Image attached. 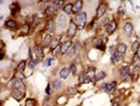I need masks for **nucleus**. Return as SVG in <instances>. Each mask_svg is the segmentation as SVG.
<instances>
[{"label":"nucleus","mask_w":140,"mask_h":106,"mask_svg":"<svg viewBox=\"0 0 140 106\" xmlns=\"http://www.w3.org/2000/svg\"><path fill=\"white\" fill-rule=\"evenodd\" d=\"M86 13L84 12V13H80L78 14L77 16L75 18V23L76 26L78 27L79 29H83L84 26H86Z\"/></svg>","instance_id":"obj_1"},{"label":"nucleus","mask_w":140,"mask_h":106,"mask_svg":"<svg viewBox=\"0 0 140 106\" xmlns=\"http://www.w3.org/2000/svg\"><path fill=\"white\" fill-rule=\"evenodd\" d=\"M66 23H68V17L66 15H59L58 19H57V26H58L59 29H64L66 27Z\"/></svg>","instance_id":"obj_2"},{"label":"nucleus","mask_w":140,"mask_h":106,"mask_svg":"<svg viewBox=\"0 0 140 106\" xmlns=\"http://www.w3.org/2000/svg\"><path fill=\"white\" fill-rule=\"evenodd\" d=\"M14 87H15V90H18V91H21L22 93H24V91H25V86H24L23 82L21 81L20 78H17V80L15 81Z\"/></svg>","instance_id":"obj_3"},{"label":"nucleus","mask_w":140,"mask_h":106,"mask_svg":"<svg viewBox=\"0 0 140 106\" xmlns=\"http://www.w3.org/2000/svg\"><path fill=\"white\" fill-rule=\"evenodd\" d=\"M77 28H78V27L76 26V23L73 22V21H71V23H70V26H69V29H68V35L70 36V37H73L74 35H76Z\"/></svg>","instance_id":"obj_4"},{"label":"nucleus","mask_w":140,"mask_h":106,"mask_svg":"<svg viewBox=\"0 0 140 106\" xmlns=\"http://www.w3.org/2000/svg\"><path fill=\"white\" fill-rule=\"evenodd\" d=\"M117 29V22L115 20H112V21H109L108 25H106V32L109 34H112L115 30Z\"/></svg>","instance_id":"obj_5"},{"label":"nucleus","mask_w":140,"mask_h":106,"mask_svg":"<svg viewBox=\"0 0 140 106\" xmlns=\"http://www.w3.org/2000/svg\"><path fill=\"white\" fill-rule=\"evenodd\" d=\"M117 53H116V55L117 56H119V57H123L124 55V53H125V51H126V46L124 44H119L117 46Z\"/></svg>","instance_id":"obj_6"},{"label":"nucleus","mask_w":140,"mask_h":106,"mask_svg":"<svg viewBox=\"0 0 140 106\" xmlns=\"http://www.w3.org/2000/svg\"><path fill=\"white\" fill-rule=\"evenodd\" d=\"M105 11H106V5H105L104 3L99 4L98 9H97V12H96V17H97V18L102 17L103 15L105 14Z\"/></svg>","instance_id":"obj_7"},{"label":"nucleus","mask_w":140,"mask_h":106,"mask_svg":"<svg viewBox=\"0 0 140 106\" xmlns=\"http://www.w3.org/2000/svg\"><path fill=\"white\" fill-rule=\"evenodd\" d=\"M10 11H11V14L13 15V16H17V14L19 13V11H20V5H19V3H17V2H14V3H12L11 7H10Z\"/></svg>","instance_id":"obj_8"},{"label":"nucleus","mask_w":140,"mask_h":106,"mask_svg":"<svg viewBox=\"0 0 140 106\" xmlns=\"http://www.w3.org/2000/svg\"><path fill=\"white\" fill-rule=\"evenodd\" d=\"M71 46H72V41L71 40H66V41H64L63 44L60 46V52H61L62 54H64V53H66L68 52V50L71 48Z\"/></svg>","instance_id":"obj_9"},{"label":"nucleus","mask_w":140,"mask_h":106,"mask_svg":"<svg viewBox=\"0 0 140 106\" xmlns=\"http://www.w3.org/2000/svg\"><path fill=\"white\" fill-rule=\"evenodd\" d=\"M116 85H117L116 82H111V83H108V84L103 85V86H102V89L104 90L105 92H109L111 90H113L115 87H116Z\"/></svg>","instance_id":"obj_10"},{"label":"nucleus","mask_w":140,"mask_h":106,"mask_svg":"<svg viewBox=\"0 0 140 106\" xmlns=\"http://www.w3.org/2000/svg\"><path fill=\"white\" fill-rule=\"evenodd\" d=\"M123 30H124V33H125L127 36H131L133 34V25L131 22H126L123 27Z\"/></svg>","instance_id":"obj_11"},{"label":"nucleus","mask_w":140,"mask_h":106,"mask_svg":"<svg viewBox=\"0 0 140 106\" xmlns=\"http://www.w3.org/2000/svg\"><path fill=\"white\" fill-rule=\"evenodd\" d=\"M59 42H60V36H56L52 39V42H51V49L52 50H55L59 47Z\"/></svg>","instance_id":"obj_12"},{"label":"nucleus","mask_w":140,"mask_h":106,"mask_svg":"<svg viewBox=\"0 0 140 106\" xmlns=\"http://www.w3.org/2000/svg\"><path fill=\"white\" fill-rule=\"evenodd\" d=\"M34 53L37 55V59H42L43 58V51L40 46H36L34 48Z\"/></svg>","instance_id":"obj_13"},{"label":"nucleus","mask_w":140,"mask_h":106,"mask_svg":"<svg viewBox=\"0 0 140 106\" xmlns=\"http://www.w3.org/2000/svg\"><path fill=\"white\" fill-rule=\"evenodd\" d=\"M82 1L81 0H78V1H76L75 2V4H74V7H73V13H79L80 12V10L82 9Z\"/></svg>","instance_id":"obj_14"},{"label":"nucleus","mask_w":140,"mask_h":106,"mask_svg":"<svg viewBox=\"0 0 140 106\" xmlns=\"http://www.w3.org/2000/svg\"><path fill=\"white\" fill-rule=\"evenodd\" d=\"M130 74V69L127 66H125V67H122L120 69V77L122 78H126L127 77H129Z\"/></svg>","instance_id":"obj_15"},{"label":"nucleus","mask_w":140,"mask_h":106,"mask_svg":"<svg viewBox=\"0 0 140 106\" xmlns=\"http://www.w3.org/2000/svg\"><path fill=\"white\" fill-rule=\"evenodd\" d=\"M5 27L8 29H15L17 27V22L13 19H8V20H7V22H5Z\"/></svg>","instance_id":"obj_16"},{"label":"nucleus","mask_w":140,"mask_h":106,"mask_svg":"<svg viewBox=\"0 0 140 106\" xmlns=\"http://www.w3.org/2000/svg\"><path fill=\"white\" fill-rule=\"evenodd\" d=\"M70 69L68 68H62L61 70H60V77L61 78H66L69 77V74H70Z\"/></svg>","instance_id":"obj_17"},{"label":"nucleus","mask_w":140,"mask_h":106,"mask_svg":"<svg viewBox=\"0 0 140 106\" xmlns=\"http://www.w3.org/2000/svg\"><path fill=\"white\" fill-rule=\"evenodd\" d=\"M52 39H53V38H52L51 34H47V35L44 36V38H43V46L44 47H47L48 45L52 42Z\"/></svg>","instance_id":"obj_18"},{"label":"nucleus","mask_w":140,"mask_h":106,"mask_svg":"<svg viewBox=\"0 0 140 106\" xmlns=\"http://www.w3.org/2000/svg\"><path fill=\"white\" fill-rule=\"evenodd\" d=\"M73 7L74 5L73 4H71V3H68V4H65L64 7H63V11H64V13L65 14H71L72 12H73Z\"/></svg>","instance_id":"obj_19"},{"label":"nucleus","mask_w":140,"mask_h":106,"mask_svg":"<svg viewBox=\"0 0 140 106\" xmlns=\"http://www.w3.org/2000/svg\"><path fill=\"white\" fill-rule=\"evenodd\" d=\"M54 11H55L54 5H53V4H52V5H48V7L45 9V15H47V17H50V16H52V15H53Z\"/></svg>","instance_id":"obj_20"},{"label":"nucleus","mask_w":140,"mask_h":106,"mask_svg":"<svg viewBox=\"0 0 140 106\" xmlns=\"http://www.w3.org/2000/svg\"><path fill=\"white\" fill-rule=\"evenodd\" d=\"M47 32H51V33H53L55 31V25H54L53 20L48 21V22L47 23Z\"/></svg>","instance_id":"obj_21"},{"label":"nucleus","mask_w":140,"mask_h":106,"mask_svg":"<svg viewBox=\"0 0 140 106\" xmlns=\"http://www.w3.org/2000/svg\"><path fill=\"white\" fill-rule=\"evenodd\" d=\"M94 46H95L97 49H99V50H104V45L102 44L100 39H96V40L94 41Z\"/></svg>","instance_id":"obj_22"},{"label":"nucleus","mask_w":140,"mask_h":106,"mask_svg":"<svg viewBox=\"0 0 140 106\" xmlns=\"http://www.w3.org/2000/svg\"><path fill=\"white\" fill-rule=\"evenodd\" d=\"M86 73V75H87L89 77H93V75H95V68H94V67H89Z\"/></svg>","instance_id":"obj_23"},{"label":"nucleus","mask_w":140,"mask_h":106,"mask_svg":"<svg viewBox=\"0 0 140 106\" xmlns=\"http://www.w3.org/2000/svg\"><path fill=\"white\" fill-rule=\"evenodd\" d=\"M62 4H63V1H54L53 2V5H54V9H55V11H57V10H59L60 8L62 7Z\"/></svg>","instance_id":"obj_24"},{"label":"nucleus","mask_w":140,"mask_h":106,"mask_svg":"<svg viewBox=\"0 0 140 106\" xmlns=\"http://www.w3.org/2000/svg\"><path fill=\"white\" fill-rule=\"evenodd\" d=\"M29 30H30V26L29 25H23L21 27L20 29V32L22 33V34H27L29 33Z\"/></svg>","instance_id":"obj_25"},{"label":"nucleus","mask_w":140,"mask_h":106,"mask_svg":"<svg viewBox=\"0 0 140 106\" xmlns=\"http://www.w3.org/2000/svg\"><path fill=\"white\" fill-rule=\"evenodd\" d=\"M24 68H25V62H24V60H22V62H20L19 65H18L17 70H18V72H22V71L24 70Z\"/></svg>","instance_id":"obj_26"},{"label":"nucleus","mask_w":140,"mask_h":106,"mask_svg":"<svg viewBox=\"0 0 140 106\" xmlns=\"http://www.w3.org/2000/svg\"><path fill=\"white\" fill-rule=\"evenodd\" d=\"M87 77V75L86 73H84V72H82V73L79 75V83L80 84H83L84 82H86V78Z\"/></svg>","instance_id":"obj_27"},{"label":"nucleus","mask_w":140,"mask_h":106,"mask_svg":"<svg viewBox=\"0 0 140 106\" xmlns=\"http://www.w3.org/2000/svg\"><path fill=\"white\" fill-rule=\"evenodd\" d=\"M75 51H76V50H75V47H74V48L71 47V48H70V49L68 50V52H66V56H68L69 58H71V57H72L73 55H74Z\"/></svg>","instance_id":"obj_28"},{"label":"nucleus","mask_w":140,"mask_h":106,"mask_svg":"<svg viewBox=\"0 0 140 106\" xmlns=\"http://www.w3.org/2000/svg\"><path fill=\"white\" fill-rule=\"evenodd\" d=\"M36 66H37V60H34V59H31L29 63H27V67L29 68H31V69H33V68H35Z\"/></svg>","instance_id":"obj_29"},{"label":"nucleus","mask_w":140,"mask_h":106,"mask_svg":"<svg viewBox=\"0 0 140 106\" xmlns=\"http://www.w3.org/2000/svg\"><path fill=\"white\" fill-rule=\"evenodd\" d=\"M53 87L55 89L60 88V87H61V81H60V80H55L53 82Z\"/></svg>","instance_id":"obj_30"},{"label":"nucleus","mask_w":140,"mask_h":106,"mask_svg":"<svg viewBox=\"0 0 140 106\" xmlns=\"http://www.w3.org/2000/svg\"><path fill=\"white\" fill-rule=\"evenodd\" d=\"M104 77H105V72H99L98 74H96V81H100Z\"/></svg>","instance_id":"obj_31"},{"label":"nucleus","mask_w":140,"mask_h":106,"mask_svg":"<svg viewBox=\"0 0 140 106\" xmlns=\"http://www.w3.org/2000/svg\"><path fill=\"white\" fill-rule=\"evenodd\" d=\"M24 106H35V101L33 99H27L25 101V105Z\"/></svg>","instance_id":"obj_32"},{"label":"nucleus","mask_w":140,"mask_h":106,"mask_svg":"<svg viewBox=\"0 0 140 106\" xmlns=\"http://www.w3.org/2000/svg\"><path fill=\"white\" fill-rule=\"evenodd\" d=\"M139 47H140V46H139V42H138V41H135V42H134V44L132 45V50L136 53L137 50L139 49Z\"/></svg>","instance_id":"obj_33"},{"label":"nucleus","mask_w":140,"mask_h":106,"mask_svg":"<svg viewBox=\"0 0 140 106\" xmlns=\"http://www.w3.org/2000/svg\"><path fill=\"white\" fill-rule=\"evenodd\" d=\"M53 62H54V58H53V57H50V58H47L44 62V66H45V67H48V66H51L52 64H53Z\"/></svg>","instance_id":"obj_34"},{"label":"nucleus","mask_w":140,"mask_h":106,"mask_svg":"<svg viewBox=\"0 0 140 106\" xmlns=\"http://www.w3.org/2000/svg\"><path fill=\"white\" fill-rule=\"evenodd\" d=\"M140 59V47L139 49L137 50V52L135 53V56H134V62H137V60Z\"/></svg>","instance_id":"obj_35"},{"label":"nucleus","mask_w":140,"mask_h":106,"mask_svg":"<svg viewBox=\"0 0 140 106\" xmlns=\"http://www.w3.org/2000/svg\"><path fill=\"white\" fill-rule=\"evenodd\" d=\"M70 71H71L73 74H76V71H77V67H76L75 64H72V65H71V67H70Z\"/></svg>","instance_id":"obj_36"},{"label":"nucleus","mask_w":140,"mask_h":106,"mask_svg":"<svg viewBox=\"0 0 140 106\" xmlns=\"http://www.w3.org/2000/svg\"><path fill=\"white\" fill-rule=\"evenodd\" d=\"M66 93H68V95H74V93H76V89L75 88H69L66 90Z\"/></svg>","instance_id":"obj_37"},{"label":"nucleus","mask_w":140,"mask_h":106,"mask_svg":"<svg viewBox=\"0 0 140 106\" xmlns=\"http://www.w3.org/2000/svg\"><path fill=\"white\" fill-rule=\"evenodd\" d=\"M112 62H113L114 64H116L117 62H118V57H117V55L116 54H112Z\"/></svg>","instance_id":"obj_38"},{"label":"nucleus","mask_w":140,"mask_h":106,"mask_svg":"<svg viewBox=\"0 0 140 106\" xmlns=\"http://www.w3.org/2000/svg\"><path fill=\"white\" fill-rule=\"evenodd\" d=\"M139 70H140V65H139V64H137V65H136V68L134 67V74H137Z\"/></svg>","instance_id":"obj_39"},{"label":"nucleus","mask_w":140,"mask_h":106,"mask_svg":"<svg viewBox=\"0 0 140 106\" xmlns=\"http://www.w3.org/2000/svg\"><path fill=\"white\" fill-rule=\"evenodd\" d=\"M47 95H50V93H51V91H50V84L47 86Z\"/></svg>","instance_id":"obj_40"},{"label":"nucleus","mask_w":140,"mask_h":106,"mask_svg":"<svg viewBox=\"0 0 140 106\" xmlns=\"http://www.w3.org/2000/svg\"><path fill=\"white\" fill-rule=\"evenodd\" d=\"M90 82H91V78H90L89 77H87L86 78V82H84V83H90Z\"/></svg>","instance_id":"obj_41"},{"label":"nucleus","mask_w":140,"mask_h":106,"mask_svg":"<svg viewBox=\"0 0 140 106\" xmlns=\"http://www.w3.org/2000/svg\"><path fill=\"white\" fill-rule=\"evenodd\" d=\"M113 106H119V105H118V102H115V103H113Z\"/></svg>","instance_id":"obj_42"}]
</instances>
